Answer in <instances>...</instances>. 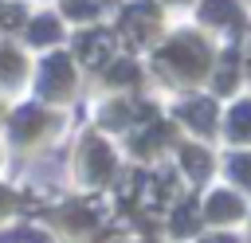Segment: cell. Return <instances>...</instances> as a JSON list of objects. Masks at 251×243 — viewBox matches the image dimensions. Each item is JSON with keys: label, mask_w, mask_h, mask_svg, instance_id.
<instances>
[{"label": "cell", "mask_w": 251, "mask_h": 243, "mask_svg": "<svg viewBox=\"0 0 251 243\" xmlns=\"http://www.w3.org/2000/svg\"><path fill=\"white\" fill-rule=\"evenodd\" d=\"M67 78H71L67 59H51V63H47V71H43V90H63V86H67Z\"/></svg>", "instance_id": "cell-1"}, {"label": "cell", "mask_w": 251, "mask_h": 243, "mask_svg": "<svg viewBox=\"0 0 251 243\" xmlns=\"http://www.w3.org/2000/svg\"><path fill=\"white\" fill-rule=\"evenodd\" d=\"M4 204H8V196H4V192H0V208H4Z\"/></svg>", "instance_id": "cell-10"}, {"label": "cell", "mask_w": 251, "mask_h": 243, "mask_svg": "<svg viewBox=\"0 0 251 243\" xmlns=\"http://www.w3.org/2000/svg\"><path fill=\"white\" fill-rule=\"evenodd\" d=\"M31 31H35L31 39H39V43H43V39H55V24H51V20H39Z\"/></svg>", "instance_id": "cell-7"}, {"label": "cell", "mask_w": 251, "mask_h": 243, "mask_svg": "<svg viewBox=\"0 0 251 243\" xmlns=\"http://www.w3.org/2000/svg\"><path fill=\"white\" fill-rule=\"evenodd\" d=\"M12 71H20V59L8 55V51H0V74H12Z\"/></svg>", "instance_id": "cell-8"}, {"label": "cell", "mask_w": 251, "mask_h": 243, "mask_svg": "<svg viewBox=\"0 0 251 243\" xmlns=\"http://www.w3.org/2000/svg\"><path fill=\"white\" fill-rule=\"evenodd\" d=\"M204 243H235V239H224V235H216V239H204Z\"/></svg>", "instance_id": "cell-9"}, {"label": "cell", "mask_w": 251, "mask_h": 243, "mask_svg": "<svg viewBox=\"0 0 251 243\" xmlns=\"http://www.w3.org/2000/svg\"><path fill=\"white\" fill-rule=\"evenodd\" d=\"M184 118H192L196 125H208L212 122V106L208 102H192V106H184Z\"/></svg>", "instance_id": "cell-4"}, {"label": "cell", "mask_w": 251, "mask_h": 243, "mask_svg": "<svg viewBox=\"0 0 251 243\" xmlns=\"http://www.w3.org/2000/svg\"><path fill=\"white\" fill-rule=\"evenodd\" d=\"M231 172H235L243 184H251V157H235V161H231Z\"/></svg>", "instance_id": "cell-6"}, {"label": "cell", "mask_w": 251, "mask_h": 243, "mask_svg": "<svg viewBox=\"0 0 251 243\" xmlns=\"http://www.w3.org/2000/svg\"><path fill=\"white\" fill-rule=\"evenodd\" d=\"M231 137H251V106H239L231 114Z\"/></svg>", "instance_id": "cell-3"}, {"label": "cell", "mask_w": 251, "mask_h": 243, "mask_svg": "<svg viewBox=\"0 0 251 243\" xmlns=\"http://www.w3.org/2000/svg\"><path fill=\"white\" fill-rule=\"evenodd\" d=\"M184 157H188V169H192V172H196V176H200V172H208V157H204V153H200V149H188V153H184Z\"/></svg>", "instance_id": "cell-5"}, {"label": "cell", "mask_w": 251, "mask_h": 243, "mask_svg": "<svg viewBox=\"0 0 251 243\" xmlns=\"http://www.w3.org/2000/svg\"><path fill=\"white\" fill-rule=\"evenodd\" d=\"M208 216H212V219H224V216H239V200H231V196H224V192H220V196L208 204Z\"/></svg>", "instance_id": "cell-2"}]
</instances>
